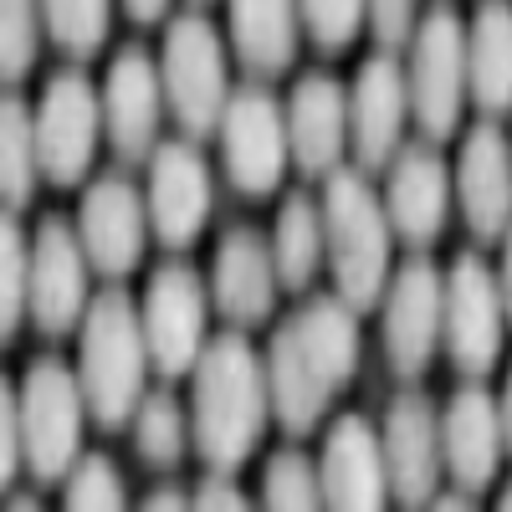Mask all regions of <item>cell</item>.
<instances>
[{"label":"cell","instance_id":"27","mask_svg":"<svg viewBox=\"0 0 512 512\" xmlns=\"http://www.w3.org/2000/svg\"><path fill=\"white\" fill-rule=\"evenodd\" d=\"M466 82L482 118L512 113V6H482L466 26Z\"/></svg>","mask_w":512,"mask_h":512},{"label":"cell","instance_id":"35","mask_svg":"<svg viewBox=\"0 0 512 512\" xmlns=\"http://www.w3.org/2000/svg\"><path fill=\"white\" fill-rule=\"evenodd\" d=\"M41 36H47V26H41V6L6 0V11H0V77H6L11 88L21 77H31Z\"/></svg>","mask_w":512,"mask_h":512},{"label":"cell","instance_id":"20","mask_svg":"<svg viewBox=\"0 0 512 512\" xmlns=\"http://www.w3.org/2000/svg\"><path fill=\"white\" fill-rule=\"evenodd\" d=\"M277 256H272V236H262L256 226H231L216 246V267H210V297L231 328H256L267 323L277 308Z\"/></svg>","mask_w":512,"mask_h":512},{"label":"cell","instance_id":"21","mask_svg":"<svg viewBox=\"0 0 512 512\" xmlns=\"http://www.w3.org/2000/svg\"><path fill=\"white\" fill-rule=\"evenodd\" d=\"M287 144H292V164L303 175H323L333 180L344 169V149H349V93L344 82L328 72H303L297 88L287 98Z\"/></svg>","mask_w":512,"mask_h":512},{"label":"cell","instance_id":"29","mask_svg":"<svg viewBox=\"0 0 512 512\" xmlns=\"http://www.w3.org/2000/svg\"><path fill=\"white\" fill-rule=\"evenodd\" d=\"M0 190H6V216L31 205L41 185V149H36V108L16 93L0 103Z\"/></svg>","mask_w":512,"mask_h":512},{"label":"cell","instance_id":"32","mask_svg":"<svg viewBox=\"0 0 512 512\" xmlns=\"http://www.w3.org/2000/svg\"><path fill=\"white\" fill-rule=\"evenodd\" d=\"M108 21H113V11L103 6V0H52V6H41L47 41L72 62H88V57L103 52Z\"/></svg>","mask_w":512,"mask_h":512},{"label":"cell","instance_id":"31","mask_svg":"<svg viewBox=\"0 0 512 512\" xmlns=\"http://www.w3.org/2000/svg\"><path fill=\"white\" fill-rule=\"evenodd\" d=\"M262 512H323V482H318V461L303 456L297 446L267 456L262 466Z\"/></svg>","mask_w":512,"mask_h":512},{"label":"cell","instance_id":"13","mask_svg":"<svg viewBox=\"0 0 512 512\" xmlns=\"http://www.w3.org/2000/svg\"><path fill=\"white\" fill-rule=\"evenodd\" d=\"M379 446H384V472H390V492L400 507L420 512L441 497V472H446V451H441V410L431 395L405 390L390 400L379 425Z\"/></svg>","mask_w":512,"mask_h":512},{"label":"cell","instance_id":"43","mask_svg":"<svg viewBox=\"0 0 512 512\" xmlns=\"http://www.w3.org/2000/svg\"><path fill=\"white\" fill-rule=\"evenodd\" d=\"M431 512H477V502L466 497V492H446V497L431 502Z\"/></svg>","mask_w":512,"mask_h":512},{"label":"cell","instance_id":"34","mask_svg":"<svg viewBox=\"0 0 512 512\" xmlns=\"http://www.w3.org/2000/svg\"><path fill=\"white\" fill-rule=\"evenodd\" d=\"M0 267H6V292H0V328L16 338V328L31 318V236L16 216L0 226Z\"/></svg>","mask_w":512,"mask_h":512},{"label":"cell","instance_id":"4","mask_svg":"<svg viewBox=\"0 0 512 512\" xmlns=\"http://www.w3.org/2000/svg\"><path fill=\"white\" fill-rule=\"evenodd\" d=\"M21 425V456L31 482H62L82 461V420H88V395L77 384V369L57 354H41L26 364L16 384H6Z\"/></svg>","mask_w":512,"mask_h":512},{"label":"cell","instance_id":"14","mask_svg":"<svg viewBox=\"0 0 512 512\" xmlns=\"http://www.w3.org/2000/svg\"><path fill=\"white\" fill-rule=\"evenodd\" d=\"M149 200L128 185L123 175H98L77 205V236L82 251L98 277H108L118 287V277H128L144 262V241H149Z\"/></svg>","mask_w":512,"mask_h":512},{"label":"cell","instance_id":"1","mask_svg":"<svg viewBox=\"0 0 512 512\" xmlns=\"http://www.w3.org/2000/svg\"><path fill=\"white\" fill-rule=\"evenodd\" d=\"M272 420L267 359L246 344V333L226 328L210 338L205 359L195 364L190 390V441L210 477H231L236 466L256 456Z\"/></svg>","mask_w":512,"mask_h":512},{"label":"cell","instance_id":"45","mask_svg":"<svg viewBox=\"0 0 512 512\" xmlns=\"http://www.w3.org/2000/svg\"><path fill=\"white\" fill-rule=\"evenodd\" d=\"M497 512H512V482L502 487V497H497Z\"/></svg>","mask_w":512,"mask_h":512},{"label":"cell","instance_id":"46","mask_svg":"<svg viewBox=\"0 0 512 512\" xmlns=\"http://www.w3.org/2000/svg\"><path fill=\"white\" fill-rule=\"evenodd\" d=\"M507 144H512V139H507Z\"/></svg>","mask_w":512,"mask_h":512},{"label":"cell","instance_id":"2","mask_svg":"<svg viewBox=\"0 0 512 512\" xmlns=\"http://www.w3.org/2000/svg\"><path fill=\"white\" fill-rule=\"evenodd\" d=\"M77 384L88 395V415L98 431H123L134 425L139 405L149 400V344L139 303L123 287H103L88 308V323L77 328Z\"/></svg>","mask_w":512,"mask_h":512},{"label":"cell","instance_id":"38","mask_svg":"<svg viewBox=\"0 0 512 512\" xmlns=\"http://www.w3.org/2000/svg\"><path fill=\"white\" fill-rule=\"evenodd\" d=\"M190 512H262L231 477H205L190 497Z\"/></svg>","mask_w":512,"mask_h":512},{"label":"cell","instance_id":"24","mask_svg":"<svg viewBox=\"0 0 512 512\" xmlns=\"http://www.w3.org/2000/svg\"><path fill=\"white\" fill-rule=\"evenodd\" d=\"M287 328L297 338V349L308 354V364L333 384V395L349 390V379L359 374L364 338H359V313L344 303V297H338V292L308 297V303L287 318Z\"/></svg>","mask_w":512,"mask_h":512},{"label":"cell","instance_id":"42","mask_svg":"<svg viewBox=\"0 0 512 512\" xmlns=\"http://www.w3.org/2000/svg\"><path fill=\"white\" fill-rule=\"evenodd\" d=\"M497 415H502V441H507V456H512V369L502 379V395H497Z\"/></svg>","mask_w":512,"mask_h":512},{"label":"cell","instance_id":"26","mask_svg":"<svg viewBox=\"0 0 512 512\" xmlns=\"http://www.w3.org/2000/svg\"><path fill=\"white\" fill-rule=\"evenodd\" d=\"M297 41H303V16H297V6H282V0H246V6H231V47H236V62L256 82L287 72L297 62Z\"/></svg>","mask_w":512,"mask_h":512},{"label":"cell","instance_id":"10","mask_svg":"<svg viewBox=\"0 0 512 512\" xmlns=\"http://www.w3.org/2000/svg\"><path fill=\"white\" fill-rule=\"evenodd\" d=\"M205 282L195 267H180L169 262L149 277L144 287V303H139V318H144V344H149V364L164 374V379H180V374H195V364L205 359L210 338H205Z\"/></svg>","mask_w":512,"mask_h":512},{"label":"cell","instance_id":"40","mask_svg":"<svg viewBox=\"0 0 512 512\" xmlns=\"http://www.w3.org/2000/svg\"><path fill=\"white\" fill-rule=\"evenodd\" d=\"M497 282H502V308H507V328H512V231L502 241V267H497Z\"/></svg>","mask_w":512,"mask_h":512},{"label":"cell","instance_id":"22","mask_svg":"<svg viewBox=\"0 0 512 512\" xmlns=\"http://www.w3.org/2000/svg\"><path fill=\"white\" fill-rule=\"evenodd\" d=\"M451 195L456 180L446 159L431 144H410L400 149V159L390 164V180H384V216H390V231L410 246H431L451 216Z\"/></svg>","mask_w":512,"mask_h":512},{"label":"cell","instance_id":"37","mask_svg":"<svg viewBox=\"0 0 512 512\" xmlns=\"http://www.w3.org/2000/svg\"><path fill=\"white\" fill-rule=\"evenodd\" d=\"M369 31L374 41L384 47V57H395L405 47H415V36H420V11L415 6H369Z\"/></svg>","mask_w":512,"mask_h":512},{"label":"cell","instance_id":"18","mask_svg":"<svg viewBox=\"0 0 512 512\" xmlns=\"http://www.w3.org/2000/svg\"><path fill=\"white\" fill-rule=\"evenodd\" d=\"M456 200H461V216L482 246L507 241V231H512V144L492 118L472 123L461 139Z\"/></svg>","mask_w":512,"mask_h":512},{"label":"cell","instance_id":"5","mask_svg":"<svg viewBox=\"0 0 512 512\" xmlns=\"http://www.w3.org/2000/svg\"><path fill=\"white\" fill-rule=\"evenodd\" d=\"M159 72H164V103L175 113V123L185 128V139L200 144L210 134H221V118L236 93H231L221 31L210 26L205 11H180L169 21Z\"/></svg>","mask_w":512,"mask_h":512},{"label":"cell","instance_id":"28","mask_svg":"<svg viewBox=\"0 0 512 512\" xmlns=\"http://www.w3.org/2000/svg\"><path fill=\"white\" fill-rule=\"evenodd\" d=\"M272 256H277V277L282 292H308L318 267L328 262V231H323V200L308 190H297L282 200L277 226H272Z\"/></svg>","mask_w":512,"mask_h":512},{"label":"cell","instance_id":"30","mask_svg":"<svg viewBox=\"0 0 512 512\" xmlns=\"http://www.w3.org/2000/svg\"><path fill=\"white\" fill-rule=\"evenodd\" d=\"M134 451H139L144 466H154V472L180 466V456L190 451V410L180 405V395L154 390L139 405V415H134Z\"/></svg>","mask_w":512,"mask_h":512},{"label":"cell","instance_id":"9","mask_svg":"<svg viewBox=\"0 0 512 512\" xmlns=\"http://www.w3.org/2000/svg\"><path fill=\"white\" fill-rule=\"evenodd\" d=\"M502 338H507L502 282L487 267V256L461 251L446 272V354L461 374L487 379L502 359Z\"/></svg>","mask_w":512,"mask_h":512},{"label":"cell","instance_id":"17","mask_svg":"<svg viewBox=\"0 0 512 512\" xmlns=\"http://www.w3.org/2000/svg\"><path fill=\"white\" fill-rule=\"evenodd\" d=\"M323 512H384L390 507V472H384L379 431L364 415H338L318 456Z\"/></svg>","mask_w":512,"mask_h":512},{"label":"cell","instance_id":"3","mask_svg":"<svg viewBox=\"0 0 512 512\" xmlns=\"http://www.w3.org/2000/svg\"><path fill=\"white\" fill-rule=\"evenodd\" d=\"M323 231H328V267L338 282V297L369 313L384 303L390 292V216H384V200L374 195V185L364 180V169H338L323 185Z\"/></svg>","mask_w":512,"mask_h":512},{"label":"cell","instance_id":"11","mask_svg":"<svg viewBox=\"0 0 512 512\" xmlns=\"http://www.w3.org/2000/svg\"><path fill=\"white\" fill-rule=\"evenodd\" d=\"M384 359L400 379L431 369L436 349L446 344V272L436 262H405L384 292Z\"/></svg>","mask_w":512,"mask_h":512},{"label":"cell","instance_id":"19","mask_svg":"<svg viewBox=\"0 0 512 512\" xmlns=\"http://www.w3.org/2000/svg\"><path fill=\"white\" fill-rule=\"evenodd\" d=\"M149 226H154V241L180 251L190 246L205 221H210V169H205V154L190 144V139H169L154 149L149 159Z\"/></svg>","mask_w":512,"mask_h":512},{"label":"cell","instance_id":"6","mask_svg":"<svg viewBox=\"0 0 512 512\" xmlns=\"http://www.w3.org/2000/svg\"><path fill=\"white\" fill-rule=\"evenodd\" d=\"M103 128V93L88 82V72H52V82L36 98V149H41V180L72 190L88 180Z\"/></svg>","mask_w":512,"mask_h":512},{"label":"cell","instance_id":"41","mask_svg":"<svg viewBox=\"0 0 512 512\" xmlns=\"http://www.w3.org/2000/svg\"><path fill=\"white\" fill-rule=\"evenodd\" d=\"M128 11V21H139V26H159V21H175V11H169V6H159V0H154V6H144V0H139V6H123Z\"/></svg>","mask_w":512,"mask_h":512},{"label":"cell","instance_id":"15","mask_svg":"<svg viewBox=\"0 0 512 512\" xmlns=\"http://www.w3.org/2000/svg\"><path fill=\"white\" fill-rule=\"evenodd\" d=\"M410 118V72L400 57H369L349 88V149L359 169H390Z\"/></svg>","mask_w":512,"mask_h":512},{"label":"cell","instance_id":"39","mask_svg":"<svg viewBox=\"0 0 512 512\" xmlns=\"http://www.w3.org/2000/svg\"><path fill=\"white\" fill-rule=\"evenodd\" d=\"M139 512H190V497L180 492V487H159V492H149L144 497V507Z\"/></svg>","mask_w":512,"mask_h":512},{"label":"cell","instance_id":"44","mask_svg":"<svg viewBox=\"0 0 512 512\" xmlns=\"http://www.w3.org/2000/svg\"><path fill=\"white\" fill-rule=\"evenodd\" d=\"M6 512H47V507H41L36 497H11V507Z\"/></svg>","mask_w":512,"mask_h":512},{"label":"cell","instance_id":"36","mask_svg":"<svg viewBox=\"0 0 512 512\" xmlns=\"http://www.w3.org/2000/svg\"><path fill=\"white\" fill-rule=\"evenodd\" d=\"M297 16H303V36L318 52H344L369 26V6H354V0H313V6H297Z\"/></svg>","mask_w":512,"mask_h":512},{"label":"cell","instance_id":"23","mask_svg":"<svg viewBox=\"0 0 512 512\" xmlns=\"http://www.w3.org/2000/svg\"><path fill=\"white\" fill-rule=\"evenodd\" d=\"M441 451H446V472H451L456 492H466V497L487 492L507 456L497 395H487L482 384L456 390L441 410Z\"/></svg>","mask_w":512,"mask_h":512},{"label":"cell","instance_id":"7","mask_svg":"<svg viewBox=\"0 0 512 512\" xmlns=\"http://www.w3.org/2000/svg\"><path fill=\"white\" fill-rule=\"evenodd\" d=\"M410 113L425 139H451L461 128V108L472 98L466 82V26L451 6L425 11L410 47Z\"/></svg>","mask_w":512,"mask_h":512},{"label":"cell","instance_id":"12","mask_svg":"<svg viewBox=\"0 0 512 512\" xmlns=\"http://www.w3.org/2000/svg\"><path fill=\"white\" fill-rule=\"evenodd\" d=\"M88 272H93V262L82 251V236L72 221L47 216L36 226V236H31V323L47 338H62L88 323V308H93Z\"/></svg>","mask_w":512,"mask_h":512},{"label":"cell","instance_id":"25","mask_svg":"<svg viewBox=\"0 0 512 512\" xmlns=\"http://www.w3.org/2000/svg\"><path fill=\"white\" fill-rule=\"evenodd\" d=\"M267 390H272V415L287 436H308L318 431V420L328 415L333 405V384L308 364V354L297 349V338L292 328L282 323L272 333V344H267Z\"/></svg>","mask_w":512,"mask_h":512},{"label":"cell","instance_id":"8","mask_svg":"<svg viewBox=\"0 0 512 512\" xmlns=\"http://www.w3.org/2000/svg\"><path fill=\"white\" fill-rule=\"evenodd\" d=\"M216 139H221V164L236 195L262 200L282 185L292 164V144H287V103H277V93L256 88V82L236 88Z\"/></svg>","mask_w":512,"mask_h":512},{"label":"cell","instance_id":"16","mask_svg":"<svg viewBox=\"0 0 512 512\" xmlns=\"http://www.w3.org/2000/svg\"><path fill=\"white\" fill-rule=\"evenodd\" d=\"M164 72L144 47H123L103 82V128L123 164L154 159L159 149V118H164Z\"/></svg>","mask_w":512,"mask_h":512},{"label":"cell","instance_id":"33","mask_svg":"<svg viewBox=\"0 0 512 512\" xmlns=\"http://www.w3.org/2000/svg\"><path fill=\"white\" fill-rule=\"evenodd\" d=\"M62 512H128V492H123L118 461L103 456V451H88V456H82L77 472L67 477Z\"/></svg>","mask_w":512,"mask_h":512}]
</instances>
